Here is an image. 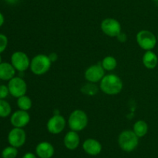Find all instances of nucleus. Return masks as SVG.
<instances>
[{"label":"nucleus","instance_id":"obj_1","mask_svg":"<svg viewBox=\"0 0 158 158\" xmlns=\"http://www.w3.org/2000/svg\"><path fill=\"white\" fill-rule=\"evenodd\" d=\"M123 86V81L120 77L114 74L105 75L100 83V90L109 95H115L120 93Z\"/></svg>","mask_w":158,"mask_h":158},{"label":"nucleus","instance_id":"obj_2","mask_svg":"<svg viewBox=\"0 0 158 158\" xmlns=\"http://www.w3.org/2000/svg\"><path fill=\"white\" fill-rule=\"evenodd\" d=\"M52 61L49 56L46 54H38L31 60V71L35 75H43L49 71Z\"/></svg>","mask_w":158,"mask_h":158},{"label":"nucleus","instance_id":"obj_3","mask_svg":"<svg viewBox=\"0 0 158 158\" xmlns=\"http://www.w3.org/2000/svg\"><path fill=\"white\" fill-rule=\"evenodd\" d=\"M118 143L123 151L131 152L138 146L139 137L133 130H124L119 135Z\"/></svg>","mask_w":158,"mask_h":158},{"label":"nucleus","instance_id":"obj_4","mask_svg":"<svg viewBox=\"0 0 158 158\" xmlns=\"http://www.w3.org/2000/svg\"><path fill=\"white\" fill-rule=\"evenodd\" d=\"M88 124V116L84 111L76 109L71 112L68 119V125L71 130L80 132L84 129Z\"/></svg>","mask_w":158,"mask_h":158},{"label":"nucleus","instance_id":"obj_5","mask_svg":"<svg viewBox=\"0 0 158 158\" xmlns=\"http://www.w3.org/2000/svg\"><path fill=\"white\" fill-rule=\"evenodd\" d=\"M137 42L140 47L144 50H152L157 44V37L151 31L143 29L137 33Z\"/></svg>","mask_w":158,"mask_h":158},{"label":"nucleus","instance_id":"obj_6","mask_svg":"<svg viewBox=\"0 0 158 158\" xmlns=\"http://www.w3.org/2000/svg\"><path fill=\"white\" fill-rule=\"evenodd\" d=\"M31 60L26 53L23 51H15L11 56V64L15 71L24 72L30 68Z\"/></svg>","mask_w":158,"mask_h":158},{"label":"nucleus","instance_id":"obj_7","mask_svg":"<svg viewBox=\"0 0 158 158\" xmlns=\"http://www.w3.org/2000/svg\"><path fill=\"white\" fill-rule=\"evenodd\" d=\"M8 88L9 90V94L15 98H19L25 95L27 91V85L23 78L20 77H14L9 81Z\"/></svg>","mask_w":158,"mask_h":158},{"label":"nucleus","instance_id":"obj_8","mask_svg":"<svg viewBox=\"0 0 158 158\" xmlns=\"http://www.w3.org/2000/svg\"><path fill=\"white\" fill-rule=\"evenodd\" d=\"M101 30L104 34L110 37H117L121 33V25L118 20L114 18H106L102 21Z\"/></svg>","mask_w":158,"mask_h":158},{"label":"nucleus","instance_id":"obj_9","mask_svg":"<svg viewBox=\"0 0 158 158\" xmlns=\"http://www.w3.org/2000/svg\"><path fill=\"white\" fill-rule=\"evenodd\" d=\"M66 125V119L63 116H61L60 114H54L48 120L46 128L49 133L56 135L62 133L64 130Z\"/></svg>","mask_w":158,"mask_h":158},{"label":"nucleus","instance_id":"obj_10","mask_svg":"<svg viewBox=\"0 0 158 158\" xmlns=\"http://www.w3.org/2000/svg\"><path fill=\"white\" fill-rule=\"evenodd\" d=\"M105 76V70L102 67L101 64H97L89 66L84 73V77L87 81L90 83L100 82Z\"/></svg>","mask_w":158,"mask_h":158},{"label":"nucleus","instance_id":"obj_11","mask_svg":"<svg viewBox=\"0 0 158 158\" xmlns=\"http://www.w3.org/2000/svg\"><path fill=\"white\" fill-rule=\"evenodd\" d=\"M26 133L23 128L14 127L9 131L8 134V141L12 147H16V148L23 147L26 143Z\"/></svg>","mask_w":158,"mask_h":158},{"label":"nucleus","instance_id":"obj_12","mask_svg":"<svg viewBox=\"0 0 158 158\" xmlns=\"http://www.w3.org/2000/svg\"><path fill=\"white\" fill-rule=\"evenodd\" d=\"M11 124L16 128H23L26 126L30 122V115L28 111L17 110L13 112L10 118Z\"/></svg>","mask_w":158,"mask_h":158},{"label":"nucleus","instance_id":"obj_13","mask_svg":"<svg viewBox=\"0 0 158 158\" xmlns=\"http://www.w3.org/2000/svg\"><path fill=\"white\" fill-rule=\"evenodd\" d=\"M83 149L87 154L97 156L101 152L102 145L97 139L89 138L83 142Z\"/></svg>","mask_w":158,"mask_h":158},{"label":"nucleus","instance_id":"obj_14","mask_svg":"<svg viewBox=\"0 0 158 158\" xmlns=\"http://www.w3.org/2000/svg\"><path fill=\"white\" fill-rule=\"evenodd\" d=\"M35 153L40 158H51L55 153V150L50 143L44 141L36 146Z\"/></svg>","mask_w":158,"mask_h":158},{"label":"nucleus","instance_id":"obj_15","mask_svg":"<svg viewBox=\"0 0 158 158\" xmlns=\"http://www.w3.org/2000/svg\"><path fill=\"white\" fill-rule=\"evenodd\" d=\"M63 143H64L65 147H66L68 150H76V149L79 147V145H80V136H79V134L77 133V132L70 130V131H69L66 135H65Z\"/></svg>","mask_w":158,"mask_h":158},{"label":"nucleus","instance_id":"obj_16","mask_svg":"<svg viewBox=\"0 0 158 158\" xmlns=\"http://www.w3.org/2000/svg\"><path fill=\"white\" fill-rule=\"evenodd\" d=\"M15 69L12 64L2 62L0 64V80L10 81L15 77Z\"/></svg>","mask_w":158,"mask_h":158},{"label":"nucleus","instance_id":"obj_17","mask_svg":"<svg viewBox=\"0 0 158 158\" xmlns=\"http://www.w3.org/2000/svg\"><path fill=\"white\" fill-rule=\"evenodd\" d=\"M142 61L145 68L148 69H154L157 65L158 57L157 54L152 50H148L143 54Z\"/></svg>","mask_w":158,"mask_h":158},{"label":"nucleus","instance_id":"obj_18","mask_svg":"<svg viewBox=\"0 0 158 158\" xmlns=\"http://www.w3.org/2000/svg\"><path fill=\"white\" fill-rule=\"evenodd\" d=\"M133 131L139 138L146 136L148 132V125L145 121L138 120L134 124Z\"/></svg>","mask_w":158,"mask_h":158},{"label":"nucleus","instance_id":"obj_19","mask_svg":"<svg viewBox=\"0 0 158 158\" xmlns=\"http://www.w3.org/2000/svg\"><path fill=\"white\" fill-rule=\"evenodd\" d=\"M101 65L105 71H114L117 66V59L112 56H107L102 60Z\"/></svg>","mask_w":158,"mask_h":158},{"label":"nucleus","instance_id":"obj_20","mask_svg":"<svg viewBox=\"0 0 158 158\" xmlns=\"http://www.w3.org/2000/svg\"><path fill=\"white\" fill-rule=\"evenodd\" d=\"M17 105H18L19 109L28 111V110L32 108V102L29 96L25 94V95L18 98V99H17Z\"/></svg>","mask_w":158,"mask_h":158},{"label":"nucleus","instance_id":"obj_21","mask_svg":"<svg viewBox=\"0 0 158 158\" xmlns=\"http://www.w3.org/2000/svg\"><path fill=\"white\" fill-rule=\"evenodd\" d=\"M12 112L10 104L5 99H0V118H6Z\"/></svg>","mask_w":158,"mask_h":158},{"label":"nucleus","instance_id":"obj_22","mask_svg":"<svg viewBox=\"0 0 158 158\" xmlns=\"http://www.w3.org/2000/svg\"><path fill=\"white\" fill-rule=\"evenodd\" d=\"M81 91L85 94L87 95H94L98 91V88L94 83L89 82L86 85H84L81 88Z\"/></svg>","mask_w":158,"mask_h":158},{"label":"nucleus","instance_id":"obj_23","mask_svg":"<svg viewBox=\"0 0 158 158\" xmlns=\"http://www.w3.org/2000/svg\"><path fill=\"white\" fill-rule=\"evenodd\" d=\"M18 155V150L16 147H6L2 152V158H15Z\"/></svg>","mask_w":158,"mask_h":158},{"label":"nucleus","instance_id":"obj_24","mask_svg":"<svg viewBox=\"0 0 158 158\" xmlns=\"http://www.w3.org/2000/svg\"><path fill=\"white\" fill-rule=\"evenodd\" d=\"M8 43H9V40H8L7 37L5 34L0 33V54L6 50Z\"/></svg>","mask_w":158,"mask_h":158},{"label":"nucleus","instance_id":"obj_25","mask_svg":"<svg viewBox=\"0 0 158 158\" xmlns=\"http://www.w3.org/2000/svg\"><path fill=\"white\" fill-rule=\"evenodd\" d=\"M9 94L8 85H0V99H5Z\"/></svg>","mask_w":158,"mask_h":158},{"label":"nucleus","instance_id":"obj_26","mask_svg":"<svg viewBox=\"0 0 158 158\" xmlns=\"http://www.w3.org/2000/svg\"><path fill=\"white\" fill-rule=\"evenodd\" d=\"M117 37V39H118L119 41L121 42V43H124V42H126L127 40V37L126 34H125L124 33H122V32L120 33Z\"/></svg>","mask_w":158,"mask_h":158},{"label":"nucleus","instance_id":"obj_27","mask_svg":"<svg viewBox=\"0 0 158 158\" xmlns=\"http://www.w3.org/2000/svg\"><path fill=\"white\" fill-rule=\"evenodd\" d=\"M49 59H50V60L52 62H55L56 61L57 59H58V56H57V54H56V53H51V54H49Z\"/></svg>","mask_w":158,"mask_h":158},{"label":"nucleus","instance_id":"obj_28","mask_svg":"<svg viewBox=\"0 0 158 158\" xmlns=\"http://www.w3.org/2000/svg\"><path fill=\"white\" fill-rule=\"evenodd\" d=\"M23 158H36V156L32 153H26Z\"/></svg>","mask_w":158,"mask_h":158},{"label":"nucleus","instance_id":"obj_29","mask_svg":"<svg viewBox=\"0 0 158 158\" xmlns=\"http://www.w3.org/2000/svg\"><path fill=\"white\" fill-rule=\"evenodd\" d=\"M4 22H5V18H4V15H2L1 12H0V27L4 24Z\"/></svg>","mask_w":158,"mask_h":158},{"label":"nucleus","instance_id":"obj_30","mask_svg":"<svg viewBox=\"0 0 158 158\" xmlns=\"http://www.w3.org/2000/svg\"><path fill=\"white\" fill-rule=\"evenodd\" d=\"M6 2L11 5H14V4H16L17 2H19V0H6Z\"/></svg>","mask_w":158,"mask_h":158},{"label":"nucleus","instance_id":"obj_31","mask_svg":"<svg viewBox=\"0 0 158 158\" xmlns=\"http://www.w3.org/2000/svg\"><path fill=\"white\" fill-rule=\"evenodd\" d=\"M2 63V56H1V54H0V64Z\"/></svg>","mask_w":158,"mask_h":158},{"label":"nucleus","instance_id":"obj_32","mask_svg":"<svg viewBox=\"0 0 158 158\" xmlns=\"http://www.w3.org/2000/svg\"><path fill=\"white\" fill-rule=\"evenodd\" d=\"M153 1H156V2H157V1H158V0H153Z\"/></svg>","mask_w":158,"mask_h":158},{"label":"nucleus","instance_id":"obj_33","mask_svg":"<svg viewBox=\"0 0 158 158\" xmlns=\"http://www.w3.org/2000/svg\"><path fill=\"white\" fill-rule=\"evenodd\" d=\"M157 40H158V36H157Z\"/></svg>","mask_w":158,"mask_h":158}]
</instances>
